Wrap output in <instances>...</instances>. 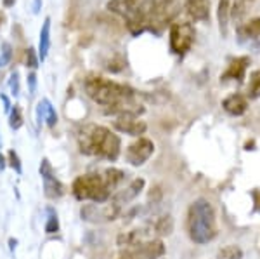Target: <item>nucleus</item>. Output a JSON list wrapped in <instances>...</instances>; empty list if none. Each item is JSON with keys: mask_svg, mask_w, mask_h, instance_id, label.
<instances>
[{"mask_svg": "<svg viewBox=\"0 0 260 259\" xmlns=\"http://www.w3.org/2000/svg\"><path fill=\"white\" fill-rule=\"evenodd\" d=\"M50 49V18L44 19L40 30V40H39V61H45Z\"/></svg>", "mask_w": 260, "mask_h": 259, "instance_id": "obj_18", "label": "nucleus"}, {"mask_svg": "<svg viewBox=\"0 0 260 259\" xmlns=\"http://www.w3.org/2000/svg\"><path fill=\"white\" fill-rule=\"evenodd\" d=\"M184 9L192 19L208 21L210 19V2L208 0H182Z\"/></svg>", "mask_w": 260, "mask_h": 259, "instance_id": "obj_15", "label": "nucleus"}, {"mask_svg": "<svg viewBox=\"0 0 260 259\" xmlns=\"http://www.w3.org/2000/svg\"><path fill=\"white\" fill-rule=\"evenodd\" d=\"M103 179H104V185L108 186V190L113 191V190H116L121 183H123L125 172H123V170H120V169H116V167H110V169L104 170Z\"/></svg>", "mask_w": 260, "mask_h": 259, "instance_id": "obj_19", "label": "nucleus"}, {"mask_svg": "<svg viewBox=\"0 0 260 259\" xmlns=\"http://www.w3.org/2000/svg\"><path fill=\"white\" fill-rule=\"evenodd\" d=\"M6 165H7V160H6V157L0 153V170H4L6 169Z\"/></svg>", "mask_w": 260, "mask_h": 259, "instance_id": "obj_36", "label": "nucleus"}, {"mask_svg": "<svg viewBox=\"0 0 260 259\" xmlns=\"http://www.w3.org/2000/svg\"><path fill=\"white\" fill-rule=\"evenodd\" d=\"M42 103H44V120L47 122L49 127H56V124H57L56 108L50 104L49 99H42Z\"/></svg>", "mask_w": 260, "mask_h": 259, "instance_id": "obj_25", "label": "nucleus"}, {"mask_svg": "<svg viewBox=\"0 0 260 259\" xmlns=\"http://www.w3.org/2000/svg\"><path fill=\"white\" fill-rule=\"evenodd\" d=\"M187 232L189 239L198 245L208 244L217 237L215 211L207 198H198L187 211Z\"/></svg>", "mask_w": 260, "mask_h": 259, "instance_id": "obj_4", "label": "nucleus"}, {"mask_svg": "<svg viewBox=\"0 0 260 259\" xmlns=\"http://www.w3.org/2000/svg\"><path fill=\"white\" fill-rule=\"evenodd\" d=\"M12 60V45L9 42H4L2 51H0V68H6Z\"/></svg>", "mask_w": 260, "mask_h": 259, "instance_id": "obj_28", "label": "nucleus"}, {"mask_svg": "<svg viewBox=\"0 0 260 259\" xmlns=\"http://www.w3.org/2000/svg\"><path fill=\"white\" fill-rule=\"evenodd\" d=\"M42 179H44V193L47 198L56 200L64 195V186H62V183L54 176V174L47 178H42Z\"/></svg>", "mask_w": 260, "mask_h": 259, "instance_id": "obj_17", "label": "nucleus"}, {"mask_svg": "<svg viewBox=\"0 0 260 259\" xmlns=\"http://www.w3.org/2000/svg\"><path fill=\"white\" fill-rule=\"evenodd\" d=\"M83 89L92 101L106 106L108 113H130L139 117L144 111V108L136 101V93L130 87L110 80V78L95 77V75L87 77L83 82Z\"/></svg>", "mask_w": 260, "mask_h": 259, "instance_id": "obj_1", "label": "nucleus"}, {"mask_svg": "<svg viewBox=\"0 0 260 259\" xmlns=\"http://www.w3.org/2000/svg\"><path fill=\"white\" fill-rule=\"evenodd\" d=\"M154 152V143L148 137H139L136 143H132L125 152V158L130 165L139 167L142 164L149 160V157L153 155Z\"/></svg>", "mask_w": 260, "mask_h": 259, "instance_id": "obj_8", "label": "nucleus"}, {"mask_svg": "<svg viewBox=\"0 0 260 259\" xmlns=\"http://www.w3.org/2000/svg\"><path fill=\"white\" fill-rule=\"evenodd\" d=\"M250 65V57L246 56H240V57H234L233 61L229 63L228 70L222 73V80H238L241 82L245 78V73H246V68Z\"/></svg>", "mask_w": 260, "mask_h": 259, "instance_id": "obj_14", "label": "nucleus"}, {"mask_svg": "<svg viewBox=\"0 0 260 259\" xmlns=\"http://www.w3.org/2000/svg\"><path fill=\"white\" fill-rule=\"evenodd\" d=\"M217 259H243V250L238 245H225L217 252Z\"/></svg>", "mask_w": 260, "mask_h": 259, "instance_id": "obj_24", "label": "nucleus"}, {"mask_svg": "<svg viewBox=\"0 0 260 259\" xmlns=\"http://www.w3.org/2000/svg\"><path fill=\"white\" fill-rule=\"evenodd\" d=\"M49 212V218L47 223H45V233H56L59 229V219H57V214L54 212V209H47Z\"/></svg>", "mask_w": 260, "mask_h": 259, "instance_id": "obj_27", "label": "nucleus"}, {"mask_svg": "<svg viewBox=\"0 0 260 259\" xmlns=\"http://www.w3.org/2000/svg\"><path fill=\"white\" fill-rule=\"evenodd\" d=\"M7 162H9V165H11L12 169H14L18 174L23 172V165H21V160H19L18 153H16L14 150H11V152L7 153Z\"/></svg>", "mask_w": 260, "mask_h": 259, "instance_id": "obj_29", "label": "nucleus"}, {"mask_svg": "<svg viewBox=\"0 0 260 259\" xmlns=\"http://www.w3.org/2000/svg\"><path fill=\"white\" fill-rule=\"evenodd\" d=\"M44 122V103H39V106H37V124L42 125Z\"/></svg>", "mask_w": 260, "mask_h": 259, "instance_id": "obj_33", "label": "nucleus"}, {"mask_svg": "<svg viewBox=\"0 0 260 259\" xmlns=\"http://www.w3.org/2000/svg\"><path fill=\"white\" fill-rule=\"evenodd\" d=\"M121 209L115 204H85L80 209V216L83 221L87 223H94V224H101V223H108V221H113L120 216Z\"/></svg>", "mask_w": 260, "mask_h": 259, "instance_id": "obj_7", "label": "nucleus"}, {"mask_svg": "<svg viewBox=\"0 0 260 259\" xmlns=\"http://www.w3.org/2000/svg\"><path fill=\"white\" fill-rule=\"evenodd\" d=\"M253 2L255 0H234L233 7H231V18L236 21V23H241L246 18L250 7L253 6Z\"/></svg>", "mask_w": 260, "mask_h": 259, "instance_id": "obj_20", "label": "nucleus"}, {"mask_svg": "<svg viewBox=\"0 0 260 259\" xmlns=\"http://www.w3.org/2000/svg\"><path fill=\"white\" fill-rule=\"evenodd\" d=\"M222 108L228 111L229 115L233 117H240L246 111L248 108V103H246V98L241 94H231L222 101Z\"/></svg>", "mask_w": 260, "mask_h": 259, "instance_id": "obj_16", "label": "nucleus"}, {"mask_svg": "<svg viewBox=\"0 0 260 259\" xmlns=\"http://www.w3.org/2000/svg\"><path fill=\"white\" fill-rule=\"evenodd\" d=\"M9 244H11V249H16V244H18V242H16V240H9Z\"/></svg>", "mask_w": 260, "mask_h": 259, "instance_id": "obj_38", "label": "nucleus"}, {"mask_svg": "<svg viewBox=\"0 0 260 259\" xmlns=\"http://www.w3.org/2000/svg\"><path fill=\"white\" fill-rule=\"evenodd\" d=\"M9 89H11V94L14 98L19 96V91H21V85H19V73L18 72H12L11 78H9Z\"/></svg>", "mask_w": 260, "mask_h": 259, "instance_id": "obj_30", "label": "nucleus"}, {"mask_svg": "<svg viewBox=\"0 0 260 259\" xmlns=\"http://www.w3.org/2000/svg\"><path fill=\"white\" fill-rule=\"evenodd\" d=\"M42 9V0H33V14H39Z\"/></svg>", "mask_w": 260, "mask_h": 259, "instance_id": "obj_35", "label": "nucleus"}, {"mask_svg": "<svg viewBox=\"0 0 260 259\" xmlns=\"http://www.w3.org/2000/svg\"><path fill=\"white\" fill-rule=\"evenodd\" d=\"M238 42L246 47H260V18L238 26Z\"/></svg>", "mask_w": 260, "mask_h": 259, "instance_id": "obj_11", "label": "nucleus"}, {"mask_svg": "<svg viewBox=\"0 0 260 259\" xmlns=\"http://www.w3.org/2000/svg\"><path fill=\"white\" fill-rule=\"evenodd\" d=\"M4 2V7H12L16 4V0H2Z\"/></svg>", "mask_w": 260, "mask_h": 259, "instance_id": "obj_37", "label": "nucleus"}, {"mask_svg": "<svg viewBox=\"0 0 260 259\" xmlns=\"http://www.w3.org/2000/svg\"><path fill=\"white\" fill-rule=\"evenodd\" d=\"M217 16H219L220 35L222 37H228L229 18H231V9H229V2H228V0H220V2H219V11H217Z\"/></svg>", "mask_w": 260, "mask_h": 259, "instance_id": "obj_21", "label": "nucleus"}, {"mask_svg": "<svg viewBox=\"0 0 260 259\" xmlns=\"http://www.w3.org/2000/svg\"><path fill=\"white\" fill-rule=\"evenodd\" d=\"M39 54L35 52V49L33 47H28L26 49V66L28 68H33L35 70L37 66H39Z\"/></svg>", "mask_w": 260, "mask_h": 259, "instance_id": "obj_31", "label": "nucleus"}, {"mask_svg": "<svg viewBox=\"0 0 260 259\" xmlns=\"http://www.w3.org/2000/svg\"><path fill=\"white\" fill-rule=\"evenodd\" d=\"M165 254V245L161 240H148L132 245V250L127 252L128 259H160Z\"/></svg>", "mask_w": 260, "mask_h": 259, "instance_id": "obj_9", "label": "nucleus"}, {"mask_svg": "<svg viewBox=\"0 0 260 259\" xmlns=\"http://www.w3.org/2000/svg\"><path fill=\"white\" fill-rule=\"evenodd\" d=\"M144 185H146L144 179H142V178H136L127 188H123V190H120L118 193L113 195L111 202L121 209L123 206H127V204H130L132 200H136L137 197H139L141 191L144 190Z\"/></svg>", "mask_w": 260, "mask_h": 259, "instance_id": "obj_12", "label": "nucleus"}, {"mask_svg": "<svg viewBox=\"0 0 260 259\" xmlns=\"http://www.w3.org/2000/svg\"><path fill=\"white\" fill-rule=\"evenodd\" d=\"M179 7V0H144L139 11L125 23L132 35H141L144 32L158 35L177 16Z\"/></svg>", "mask_w": 260, "mask_h": 259, "instance_id": "obj_2", "label": "nucleus"}, {"mask_svg": "<svg viewBox=\"0 0 260 259\" xmlns=\"http://www.w3.org/2000/svg\"><path fill=\"white\" fill-rule=\"evenodd\" d=\"M77 200H92L94 204H104L111 197V191L104 185V179L99 174H83L73 181L71 186Z\"/></svg>", "mask_w": 260, "mask_h": 259, "instance_id": "obj_5", "label": "nucleus"}, {"mask_svg": "<svg viewBox=\"0 0 260 259\" xmlns=\"http://www.w3.org/2000/svg\"><path fill=\"white\" fill-rule=\"evenodd\" d=\"M113 125H115L116 131L125 132V134H128V136H141V134H144L146 129H148L146 122L139 120V117L130 115V113L116 115Z\"/></svg>", "mask_w": 260, "mask_h": 259, "instance_id": "obj_10", "label": "nucleus"}, {"mask_svg": "<svg viewBox=\"0 0 260 259\" xmlns=\"http://www.w3.org/2000/svg\"><path fill=\"white\" fill-rule=\"evenodd\" d=\"M246 94H248L250 99L260 98V70H255V72L250 75V82H248V87H246Z\"/></svg>", "mask_w": 260, "mask_h": 259, "instance_id": "obj_23", "label": "nucleus"}, {"mask_svg": "<svg viewBox=\"0 0 260 259\" xmlns=\"http://www.w3.org/2000/svg\"><path fill=\"white\" fill-rule=\"evenodd\" d=\"M154 232L161 237H169L172 232H174V219H172L170 214H165L161 218H158V221L154 223Z\"/></svg>", "mask_w": 260, "mask_h": 259, "instance_id": "obj_22", "label": "nucleus"}, {"mask_svg": "<svg viewBox=\"0 0 260 259\" xmlns=\"http://www.w3.org/2000/svg\"><path fill=\"white\" fill-rule=\"evenodd\" d=\"M78 148L85 155H95L115 162L120 157L121 141L120 137L103 125H87L78 134Z\"/></svg>", "mask_w": 260, "mask_h": 259, "instance_id": "obj_3", "label": "nucleus"}, {"mask_svg": "<svg viewBox=\"0 0 260 259\" xmlns=\"http://www.w3.org/2000/svg\"><path fill=\"white\" fill-rule=\"evenodd\" d=\"M9 125H11V129H14V131H18L21 125H23V113H21V108L18 104H14V108L11 110Z\"/></svg>", "mask_w": 260, "mask_h": 259, "instance_id": "obj_26", "label": "nucleus"}, {"mask_svg": "<svg viewBox=\"0 0 260 259\" xmlns=\"http://www.w3.org/2000/svg\"><path fill=\"white\" fill-rule=\"evenodd\" d=\"M142 2H144V0H110L106 7H108V11L115 12V14L121 16V18L127 21L139 11Z\"/></svg>", "mask_w": 260, "mask_h": 259, "instance_id": "obj_13", "label": "nucleus"}, {"mask_svg": "<svg viewBox=\"0 0 260 259\" xmlns=\"http://www.w3.org/2000/svg\"><path fill=\"white\" fill-rule=\"evenodd\" d=\"M194 26L191 23H174L170 28V49L175 54H186L194 42Z\"/></svg>", "mask_w": 260, "mask_h": 259, "instance_id": "obj_6", "label": "nucleus"}, {"mask_svg": "<svg viewBox=\"0 0 260 259\" xmlns=\"http://www.w3.org/2000/svg\"><path fill=\"white\" fill-rule=\"evenodd\" d=\"M0 148H2V137H0Z\"/></svg>", "mask_w": 260, "mask_h": 259, "instance_id": "obj_39", "label": "nucleus"}, {"mask_svg": "<svg viewBox=\"0 0 260 259\" xmlns=\"http://www.w3.org/2000/svg\"><path fill=\"white\" fill-rule=\"evenodd\" d=\"M0 98H2V101H4V110L11 111V103H9V99H7V96L6 94H0Z\"/></svg>", "mask_w": 260, "mask_h": 259, "instance_id": "obj_34", "label": "nucleus"}, {"mask_svg": "<svg viewBox=\"0 0 260 259\" xmlns=\"http://www.w3.org/2000/svg\"><path fill=\"white\" fill-rule=\"evenodd\" d=\"M28 85H30V94L33 96L37 91V75L35 73H30L28 75Z\"/></svg>", "mask_w": 260, "mask_h": 259, "instance_id": "obj_32", "label": "nucleus"}]
</instances>
